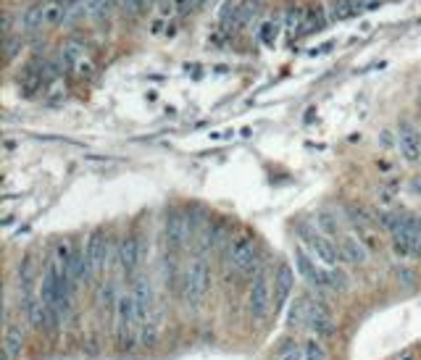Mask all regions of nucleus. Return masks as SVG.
I'll list each match as a JSON object with an SVG mask.
<instances>
[{
    "mask_svg": "<svg viewBox=\"0 0 421 360\" xmlns=\"http://www.w3.org/2000/svg\"><path fill=\"white\" fill-rule=\"evenodd\" d=\"M210 284H213L210 263L203 256L193 258L190 266H187V271H184V279H182V297H184V302H187L190 308L203 305Z\"/></svg>",
    "mask_w": 421,
    "mask_h": 360,
    "instance_id": "obj_1",
    "label": "nucleus"
},
{
    "mask_svg": "<svg viewBox=\"0 0 421 360\" xmlns=\"http://www.w3.org/2000/svg\"><path fill=\"white\" fill-rule=\"evenodd\" d=\"M114 324H116V342L121 350H135L137 329L140 324V313H137V302L132 292H121L116 311H114Z\"/></svg>",
    "mask_w": 421,
    "mask_h": 360,
    "instance_id": "obj_2",
    "label": "nucleus"
},
{
    "mask_svg": "<svg viewBox=\"0 0 421 360\" xmlns=\"http://www.w3.org/2000/svg\"><path fill=\"white\" fill-rule=\"evenodd\" d=\"M298 234H301L303 245L311 250V256H316L327 269H334V266H340V247L330 240V237H324L321 232H314V229H308V226L298 224Z\"/></svg>",
    "mask_w": 421,
    "mask_h": 360,
    "instance_id": "obj_3",
    "label": "nucleus"
},
{
    "mask_svg": "<svg viewBox=\"0 0 421 360\" xmlns=\"http://www.w3.org/2000/svg\"><path fill=\"white\" fill-rule=\"evenodd\" d=\"M226 263H229V269L237 271V273H250L258 263L256 242L250 240V237H237L235 242H229Z\"/></svg>",
    "mask_w": 421,
    "mask_h": 360,
    "instance_id": "obj_4",
    "label": "nucleus"
},
{
    "mask_svg": "<svg viewBox=\"0 0 421 360\" xmlns=\"http://www.w3.org/2000/svg\"><path fill=\"white\" fill-rule=\"evenodd\" d=\"M271 308V279L266 273H256L248 289V313L253 321H261Z\"/></svg>",
    "mask_w": 421,
    "mask_h": 360,
    "instance_id": "obj_5",
    "label": "nucleus"
},
{
    "mask_svg": "<svg viewBox=\"0 0 421 360\" xmlns=\"http://www.w3.org/2000/svg\"><path fill=\"white\" fill-rule=\"evenodd\" d=\"M108 253H111V240L103 229H95L90 234V240L85 245V256H87V263H90V273L92 276H100L108 266Z\"/></svg>",
    "mask_w": 421,
    "mask_h": 360,
    "instance_id": "obj_6",
    "label": "nucleus"
},
{
    "mask_svg": "<svg viewBox=\"0 0 421 360\" xmlns=\"http://www.w3.org/2000/svg\"><path fill=\"white\" fill-rule=\"evenodd\" d=\"M295 269L308 282V286H314L319 292L330 289V269H321L314 258L305 256L303 250H295Z\"/></svg>",
    "mask_w": 421,
    "mask_h": 360,
    "instance_id": "obj_7",
    "label": "nucleus"
},
{
    "mask_svg": "<svg viewBox=\"0 0 421 360\" xmlns=\"http://www.w3.org/2000/svg\"><path fill=\"white\" fill-rule=\"evenodd\" d=\"M190 237H193V232H190V216L182 213V210H171L166 216V242H169V247L180 250V247H184L190 242Z\"/></svg>",
    "mask_w": 421,
    "mask_h": 360,
    "instance_id": "obj_8",
    "label": "nucleus"
},
{
    "mask_svg": "<svg viewBox=\"0 0 421 360\" xmlns=\"http://www.w3.org/2000/svg\"><path fill=\"white\" fill-rule=\"evenodd\" d=\"M398 137V150L408 164H419L421 161V132L413 124H400V129L395 132Z\"/></svg>",
    "mask_w": 421,
    "mask_h": 360,
    "instance_id": "obj_9",
    "label": "nucleus"
},
{
    "mask_svg": "<svg viewBox=\"0 0 421 360\" xmlns=\"http://www.w3.org/2000/svg\"><path fill=\"white\" fill-rule=\"evenodd\" d=\"M292 286H295V273H292V269L287 263H279L277 273H274V286H271V305H274V311H279L290 300Z\"/></svg>",
    "mask_w": 421,
    "mask_h": 360,
    "instance_id": "obj_10",
    "label": "nucleus"
},
{
    "mask_svg": "<svg viewBox=\"0 0 421 360\" xmlns=\"http://www.w3.org/2000/svg\"><path fill=\"white\" fill-rule=\"evenodd\" d=\"M132 295H135V302H137V313H140V324H148L153 318V286L148 279L137 276L132 279Z\"/></svg>",
    "mask_w": 421,
    "mask_h": 360,
    "instance_id": "obj_11",
    "label": "nucleus"
},
{
    "mask_svg": "<svg viewBox=\"0 0 421 360\" xmlns=\"http://www.w3.org/2000/svg\"><path fill=\"white\" fill-rule=\"evenodd\" d=\"M308 329L316 334V339H327V337L334 334V321H332V313L327 311V305H321V302H314V305H311Z\"/></svg>",
    "mask_w": 421,
    "mask_h": 360,
    "instance_id": "obj_12",
    "label": "nucleus"
},
{
    "mask_svg": "<svg viewBox=\"0 0 421 360\" xmlns=\"http://www.w3.org/2000/svg\"><path fill=\"white\" fill-rule=\"evenodd\" d=\"M337 247H340V256L345 263L350 266H366L369 263V247L363 245L358 237H343V240L337 242Z\"/></svg>",
    "mask_w": 421,
    "mask_h": 360,
    "instance_id": "obj_13",
    "label": "nucleus"
},
{
    "mask_svg": "<svg viewBox=\"0 0 421 360\" xmlns=\"http://www.w3.org/2000/svg\"><path fill=\"white\" fill-rule=\"evenodd\" d=\"M85 58H87L85 43H79V40H66V43H61L58 66L63 69V71H74L76 66H79Z\"/></svg>",
    "mask_w": 421,
    "mask_h": 360,
    "instance_id": "obj_14",
    "label": "nucleus"
},
{
    "mask_svg": "<svg viewBox=\"0 0 421 360\" xmlns=\"http://www.w3.org/2000/svg\"><path fill=\"white\" fill-rule=\"evenodd\" d=\"M119 263L124 273H129V276H135L137 266H140V240H137L135 234H129V237H124L119 247Z\"/></svg>",
    "mask_w": 421,
    "mask_h": 360,
    "instance_id": "obj_15",
    "label": "nucleus"
},
{
    "mask_svg": "<svg viewBox=\"0 0 421 360\" xmlns=\"http://www.w3.org/2000/svg\"><path fill=\"white\" fill-rule=\"evenodd\" d=\"M24 329L19 324H8L6 326V334H3V352H6V360H16L21 358L24 352Z\"/></svg>",
    "mask_w": 421,
    "mask_h": 360,
    "instance_id": "obj_16",
    "label": "nucleus"
},
{
    "mask_svg": "<svg viewBox=\"0 0 421 360\" xmlns=\"http://www.w3.org/2000/svg\"><path fill=\"white\" fill-rule=\"evenodd\" d=\"M316 226H319V232L324 234V237H330V240H343L345 234H343V226H340V218L334 216V213H327V210H321L319 216H316Z\"/></svg>",
    "mask_w": 421,
    "mask_h": 360,
    "instance_id": "obj_17",
    "label": "nucleus"
},
{
    "mask_svg": "<svg viewBox=\"0 0 421 360\" xmlns=\"http://www.w3.org/2000/svg\"><path fill=\"white\" fill-rule=\"evenodd\" d=\"M308 313H311L308 300H305V297H298V300L292 302L290 313H287V326H290V329H298L301 324H308Z\"/></svg>",
    "mask_w": 421,
    "mask_h": 360,
    "instance_id": "obj_18",
    "label": "nucleus"
},
{
    "mask_svg": "<svg viewBox=\"0 0 421 360\" xmlns=\"http://www.w3.org/2000/svg\"><path fill=\"white\" fill-rule=\"evenodd\" d=\"M358 11H361V0H334L332 3V19L334 21H345Z\"/></svg>",
    "mask_w": 421,
    "mask_h": 360,
    "instance_id": "obj_19",
    "label": "nucleus"
},
{
    "mask_svg": "<svg viewBox=\"0 0 421 360\" xmlns=\"http://www.w3.org/2000/svg\"><path fill=\"white\" fill-rule=\"evenodd\" d=\"M19 24H21V30H24V32H37V30H43V11H40V3L30 5V8H27V11L21 14Z\"/></svg>",
    "mask_w": 421,
    "mask_h": 360,
    "instance_id": "obj_20",
    "label": "nucleus"
},
{
    "mask_svg": "<svg viewBox=\"0 0 421 360\" xmlns=\"http://www.w3.org/2000/svg\"><path fill=\"white\" fill-rule=\"evenodd\" d=\"M305 16H308V8H290L285 16V30L290 32V34H301Z\"/></svg>",
    "mask_w": 421,
    "mask_h": 360,
    "instance_id": "obj_21",
    "label": "nucleus"
},
{
    "mask_svg": "<svg viewBox=\"0 0 421 360\" xmlns=\"http://www.w3.org/2000/svg\"><path fill=\"white\" fill-rule=\"evenodd\" d=\"M330 289H332V292H340V295L350 289V276H347V273L340 269V266L330 269Z\"/></svg>",
    "mask_w": 421,
    "mask_h": 360,
    "instance_id": "obj_22",
    "label": "nucleus"
},
{
    "mask_svg": "<svg viewBox=\"0 0 421 360\" xmlns=\"http://www.w3.org/2000/svg\"><path fill=\"white\" fill-rule=\"evenodd\" d=\"M277 34H279V21H263L261 30H258V37H261L263 45H274Z\"/></svg>",
    "mask_w": 421,
    "mask_h": 360,
    "instance_id": "obj_23",
    "label": "nucleus"
},
{
    "mask_svg": "<svg viewBox=\"0 0 421 360\" xmlns=\"http://www.w3.org/2000/svg\"><path fill=\"white\" fill-rule=\"evenodd\" d=\"M155 0H121V11L127 16H140L142 11H148Z\"/></svg>",
    "mask_w": 421,
    "mask_h": 360,
    "instance_id": "obj_24",
    "label": "nucleus"
},
{
    "mask_svg": "<svg viewBox=\"0 0 421 360\" xmlns=\"http://www.w3.org/2000/svg\"><path fill=\"white\" fill-rule=\"evenodd\" d=\"M277 360H305V347L301 345H287L279 355H277Z\"/></svg>",
    "mask_w": 421,
    "mask_h": 360,
    "instance_id": "obj_25",
    "label": "nucleus"
},
{
    "mask_svg": "<svg viewBox=\"0 0 421 360\" xmlns=\"http://www.w3.org/2000/svg\"><path fill=\"white\" fill-rule=\"evenodd\" d=\"M305 360H327V352H324V347H321L319 339H311L305 345Z\"/></svg>",
    "mask_w": 421,
    "mask_h": 360,
    "instance_id": "obj_26",
    "label": "nucleus"
},
{
    "mask_svg": "<svg viewBox=\"0 0 421 360\" xmlns=\"http://www.w3.org/2000/svg\"><path fill=\"white\" fill-rule=\"evenodd\" d=\"M21 47H24V40H21V34H19V37H14V34H11V37H6V58L14 60L16 53H19Z\"/></svg>",
    "mask_w": 421,
    "mask_h": 360,
    "instance_id": "obj_27",
    "label": "nucleus"
},
{
    "mask_svg": "<svg viewBox=\"0 0 421 360\" xmlns=\"http://www.w3.org/2000/svg\"><path fill=\"white\" fill-rule=\"evenodd\" d=\"M314 30H321V16L314 14V11H308V16H305V21H303L301 34H308V32H314Z\"/></svg>",
    "mask_w": 421,
    "mask_h": 360,
    "instance_id": "obj_28",
    "label": "nucleus"
},
{
    "mask_svg": "<svg viewBox=\"0 0 421 360\" xmlns=\"http://www.w3.org/2000/svg\"><path fill=\"white\" fill-rule=\"evenodd\" d=\"M395 276H398V282H400V284H406V286H413V282H416V271L406 269V266L395 271Z\"/></svg>",
    "mask_w": 421,
    "mask_h": 360,
    "instance_id": "obj_29",
    "label": "nucleus"
},
{
    "mask_svg": "<svg viewBox=\"0 0 421 360\" xmlns=\"http://www.w3.org/2000/svg\"><path fill=\"white\" fill-rule=\"evenodd\" d=\"M74 74L79 76V79H87V76H92V60L90 58H85L79 66L74 69Z\"/></svg>",
    "mask_w": 421,
    "mask_h": 360,
    "instance_id": "obj_30",
    "label": "nucleus"
},
{
    "mask_svg": "<svg viewBox=\"0 0 421 360\" xmlns=\"http://www.w3.org/2000/svg\"><path fill=\"white\" fill-rule=\"evenodd\" d=\"M385 0H361V11H371V8H379Z\"/></svg>",
    "mask_w": 421,
    "mask_h": 360,
    "instance_id": "obj_31",
    "label": "nucleus"
},
{
    "mask_svg": "<svg viewBox=\"0 0 421 360\" xmlns=\"http://www.w3.org/2000/svg\"><path fill=\"white\" fill-rule=\"evenodd\" d=\"M382 145H385V148H390V145H392V137H390V132H385V135H382Z\"/></svg>",
    "mask_w": 421,
    "mask_h": 360,
    "instance_id": "obj_32",
    "label": "nucleus"
},
{
    "mask_svg": "<svg viewBox=\"0 0 421 360\" xmlns=\"http://www.w3.org/2000/svg\"><path fill=\"white\" fill-rule=\"evenodd\" d=\"M219 0H203V5H216Z\"/></svg>",
    "mask_w": 421,
    "mask_h": 360,
    "instance_id": "obj_33",
    "label": "nucleus"
},
{
    "mask_svg": "<svg viewBox=\"0 0 421 360\" xmlns=\"http://www.w3.org/2000/svg\"><path fill=\"white\" fill-rule=\"evenodd\" d=\"M416 103L421 105V87H419V92H416Z\"/></svg>",
    "mask_w": 421,
    "mask_h": 360,
    "instance_id": "obj_34",
    "label": "nucleus"
},
{
    "mask_svg": "<svg viewBox=\"0 0 421 360\" xmlns=\"http://www.w3.org/2000/svg\"><path fill=\"white\" fill-rule=\"evenodd\" d=\"M403 360H413V358H403Z\"/></svg>",
    "mask_w": 421,
    "mask_h": 360,
    "instance_id": "obj_35",
    "label": "nucleus"
},
{
    "mask_svg": "<svg viewBox=\"0 0 421 360\" xmlns=\"http://www.w3.org/2000/svg\"><path fill=\"white\" fill-rule=\"evenodd\" d=\"M256 3H263V0H256Z\"/></svg>",
    "mask_w": 421,
    "mask_h": 360,
    "instance_id": "obj_36",
    "label": "nucleus"
}]
</instances>
